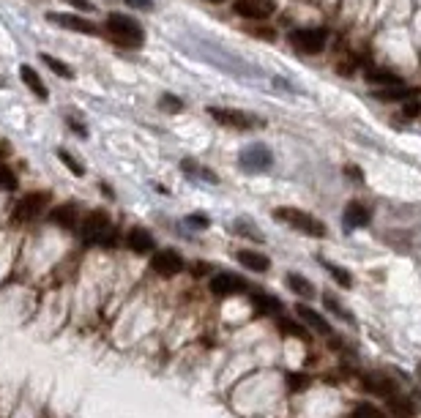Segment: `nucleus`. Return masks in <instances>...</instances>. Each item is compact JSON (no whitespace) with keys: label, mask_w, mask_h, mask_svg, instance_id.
Returning a JSON list of instances; mask_svg holds the SVG:
<instances>
[{"label":"nucleus","mask_w":421,"mask_h":418,"mask_svg":"<svg viewBox=\"0 0 421 418\" xmlns=\"http://www.w3.org/2000/svg\"><path fill=\"white\" fill-rule=\"evenodd\" d=\"M79 232H82V241L88 246H107V249L118 246V232H115V227H112V221L104 210H90L79 221Z\"/></svg>","instance_id":"f257e3e1"},{"label":"nucleus","mask_w":421,"mask_h":418,"mask_svg":"<svg viewBox=\"0 0 421 418\" xmlns=\"http://www.w3.org/2000/svg\"><path fill=\"white\" fill-rule=\"evenodd\" d=\"M104 30L110 33L112 41H118L121 47H140L142 44V28L137 19L126 17V14H110L104 22Z\"/></svg>","instance_id":"f03ea898"},{"label":"nucleus","mask_w":421,"mask_h":418,"mask_svg":"<svg viewBox=\"0 0 421 418\" xmlns=\"http://www.w3.org/2000/svg\"><path fill=\"white\" fill-rule=\"evenodd\" d=\"M274 219H280L284 224H290L293 230H301V232H306V235H312V238H323V235H326V224H323V221H317L315 216H309V213H304V210H298V208L274 210Z\"/></svg>","instance_id":"7ed1b4c3"},{"label":"nucleus","mask_w":421,"mask_h":418,"mask_svg":"<svg viewBox=\"0 0 421 418\" xmlns=\"http://www.w3.org/2000/svg\"><path fill=\"white\" fill-rule=\"evenodd\" d=\"M271 161H274V156L263 142H252L238 153V164L244 172H266V170H271Z\"/></svg>","instance_id":"20e7f679"},{"label":"nucleus","mask_w":421,"mask_h":418,"mask_svg":"<svg viewBox=\"0 0 421 418\" xmlns=\"http://www.w3.org/2000/svg\"><path fill=\"white\" fill-rule=\"evenodd\" d=\"M326 41H329V33L323 28H301L290 33V44L304 55H317L326 47Z\"/></svg>","instance_id":"39448f33"},{"label":"nucleus","mask_w":421,"mask_h":418,"mask_svg":"<svg viewBox=\"0 0 421 418\" xmlns=\"http://www.w3.org/2000/svg\"><path fill=\"white\" fill-rule=\"evenodd\" d=\"M47 22H52L58 28H66L71 33H85V36H96L101 30L96 22H90V19L79 17V14H66V11H50L47 14Z\"/></svg>","instance_id":"423d86ee"},{"label":"nucleus","mask_w":421,"mask_h":418,"mask_svg":"<svg viewBox=\"0 0 421 418\" xmlns=\"http://www.w3.org/2000/svg\"><path fill=\"white\" fill-rule=\"evenodd\" d=\"M150 268L159 274V277H178L184 271V257L175 252V249H159L153 252L150 257Z\"/></svg>","instance_id":"0eeeda50"},{"label":"nucleus","mask_w":421,"mask_h":418,"mask_svg":"<svg viewBox=\"0 0 421 418\" xmlns=\"http://www.w3.org/2000/svg\"><path fill=\"white\" fill-rule=\"evenodd\" d=\"M50 203V195L47 192H33V195H28V197H22L19 200V206L14 208V221H30V219H36L44 206Z\"/></svg>","instance_id":"6e6552de"},{"label":"nucleus","mask_w":421,"mask_h":418,"mask_svg":"<svg viewBox=\"0 0 421 418\" xmlns=\"http://www.w3.org/2000/svg\"><path fill=\"white\" fill-rule=\"evenodd\" d=\"M208 115L213 121H219L222 126H233V129H252L257 126V121L241 110H224V107H208Z\"/></svg>","instance_id":"1a4fd4ad"},{"label":"nucleus","mask_w":421,"mask_h":418,"mask_svg":"<svg viewBox=\"0 0 421 418\" xmlns=\"http://www.w3.org/2000/svg\"><path fill=\"white\" fill-rule=\"evenodd\" d=\"M233 11L244 19H268L274 14V3L271 0H235Z\"/></svg>","instance_id":"9d476101"},{"label":"nucleus","mask_w":421,"mask_h":418,"mask_svg":"<svg viewBox=\"0 0 421 418\" xmlns=\"http://www.w3.org/2000/svg\"><path fill=\"white\" fill-rule=\"evenodd\" d=\"M208 287L216 298H227V295H238L241 290H246V281L233 274H216V277H210Z\"/></svg>","instance_id":"9b49d317"},{"label":"nucleus","mask_w":421,"mask_h":418,"mask_svg":"<svg viewBox=\"0 0 421 418\" xmlns=\"http://www.w3.org/2000/svg\"><path fill=\"white\" fill-rule=\"evenodd\" d=\"M364 388H366L369 394H375V397H383V399H389V397L397 394V383H394L391 377L380 375V372H369V375L364 377Z\"/></svg>","instance_id":"f8f14e48"},{"label":"nucleus","mask_w":421,"mask_h":418,"mask_svg":"<svg viewBox=\"0 0 421 418\" xmlns=\"http://www.w3.org/2000/svg\"><path fill=\"white\" fill-rule=\"evenodd\" d=\"M126 246H129L135 255H153L156 241H153L150 232H145V230H140V227H135V230H129V235H126Z\"/></svg>","instance_id":"ddd939ff"},{"label":"nucleus","mask_w":421,"mask_h":418,"mask_svg":"<svg viewBox=\"0 0 421 418\" xmlns=\"http://www.w3.org/2000/svg\"><path fill=\"white\" fill-rule=\"evenodd\" d=\"M295 315H298V320H304L306 326H312L317 334H326V337L334 334L331 326H329V320H326L323 315H317L315 309H309V306H304V303H295Z\"/></svg>","instance_id":"4468645a"},{"label":"nucleus","mask_w":421,"mask_h":418,"mask_svg":"<svg viewBox=\"0 0 421 418\" xmlns=\"http://www.w3.org/2000/svg\"><path fill=\"white\" fill-rule=\"evenodd\" d=\"M238 263H241L246 271H257V274H263V271L271 268V260H268L266 255L255 252V249H241V252H238Z\"/></svg>","instance_id":"2eb2a0df"},{"label":"nucleus","mask_w":421,"mask_h":418,"mask_svg":"<svg viewBox=\"0 0 421 418\" xmlns=\"http://www.w3.org/2000/svg\"><path fill=\"white\" fill-rule=\"evenodd\" d=\"M249 301L255 303V309H257L260 315H280L282 312L280 298H274V295H268V292H263V290H252V292H249Z\"/></svg>","instance_id":"dca6fc26"},{"label":"nucleus","mask_w":421,"mask_h":418,"mask_svg":"<svg viewBox=\"0 0 421 418\" xmlns=\"http://www.w3.org/2000/svg\"><path fill=\"white\" fill-rule=\"evenodd\" d=\"M50 221L58 224V227H63V230H74L77 221H79V216H77V208L71 203H66V206H55V208L50 210Z\"/></svg>","instance_id":"f3484780"},{"label":"nucleus","mask_w":421,"mask_h":418,"mask_svg":"<svg viewBox=\"0 0 421 418\" xmlns=\"http://www.w3.org/2000/svg\"><path fill=\"white\" fill-rule=\"evenodd\" d=\"M369 219H372V213H369V208H366L364 203H351V206L345 208V213H342V221H345L351 230L369 224Z\"/></svg>","instance_id":"a211bd4d"},{"label":"nucleus","mask_w":421,"mask_h":418,"mask_svg":"<svg viewBox=\"0 0 421 418\" xmlns=\"http://www.w3.org/2000/svg\"><path fill=\"white\" fill-rule=\"evenodd\" d=\"M19 77H22V82L30 88V93H36V96H39V101H47V99H50L47 85L41 82V77L36 74V69H30V66H19Z\"/></svg>","instance_id":"6ab92c4d"},{"label":"nucleus","mask_w":421,"mask_h":418,"mask_svg":"<svg viewBox=\"0 0 421 418\" xmlns=\"http://www.w3.org/2000/svg\"><path fill=\"white\" fill-rule=\"evenodd\" d=\"M419 90L416 88H400V85H386L380 90H375L372 96L380 99V101H400V99H413Z\"/></svg>","instance_id":"aec40b11"},{"label":"nucleus","mask_w":421,"mask_h":418,"mask_svg":"<svg viewBox=\"0 0 421 418\" xmlns=\"http://www.w3.org/2000/svg\"><path fill=\"white\" fill-rule=\"evenodd\" d=\"M287 287L293 290V292H298L301 298H315L317 292H315V284L309 281V279L298 277V274H290L287 277Z\"/></svg>","instance_id":"412c9836"},{"label":"nucleus","mask_w":421,"mask_h":418,"mask_svg":"<svg viewBox=\"0 0 421 418\" xmlns=\"http://www.w3.org/2000/svg\"><path fill=\"white\" fill-rule=\"evenodd\" d=\"M386 405H389V410H391L394 416H400V418H405V416H411V413H413V405H411L408 399H402L400 394L389 397V399H386Z\"/></svg>","instance_id":"4be33fe9"},{"label":"nucleus","mask_w":421,"mask_h":418,"mask_svg":"<svg viewBox=\"0 0 421 418\" xmlns=\"http://www.w3.org/2000/svg\"><path fill=\"white\" fill-rule=\"evenodd\" d=\"M41 61H44L47 69L55 71L58 77H63V79H74V71H71L69 63H63V61H58V58H52V55H41Z\"/></svg>","instance_id":"5701e85b"},{"label":"nucleus","mask_w":421,"mask_h":418,"mask_svg":"<svg viewBox=\"0 0 421 418\" xmlns=\"http://www.w3.org/2000/svg\"><path fill=\"white\" fill-rule=\"evenodd\" d=\"M280 328L284 337H290V339H309L306 337V331H304V326H298V323H293V320H287V317H280Z\"/></svg>","instance_id":"b1692460"},{"label":"nucleus","mask_w":421,"mask_h":418,"mask_svg":"<svg viewBox=\"0 0 421 418\" xmlns=\"http://www.w3.org/2000/svg\"><path fill=\"white\" fill-rule=\"evenodd\" d=\"M369 82H380V85H400V77L391 74V71H383V69H372L366 74Z\"/></svg>","instance_id":"393cba45"},{"label":"nucleus","mask_w":421,"mask_h":418,"mask_svg":"<svg viewBox=\"0 0 421 418\" xmlns=\"http://www.w3.org/2000/svg\"><path fill=\"white\" fill-rule=\"evenodd\" d=\"M323 303H326V309H331L337 317H342V320H348V323H353V315L334 298V295H323Z\"/></svg>","instance_id":"a878e982"},{"label":"nucleus","mask_w":421,"mask_h":418,"mask_svg":"<svg viewBox=\"0 0 421 418\" xmlns=\"http://www.w3.org/2000/svg\"><path fill=\"white\" fill-rule=\"evenodd\" d=\"M14 189H17V175L6 164H0V192H14Z\"/></svg>","instance_id":"bb28decb"},{"label":"nucleus","mask_w":421,"mask_h":418,"mask_svg":"<svg viewBox=\"0 0 421 418\" xmlns=\"http://www.w3.org/2000/svg\"><path fill=\"white\" fill-rule=\"evenodd\" d=\"M58 159H61V161H63V164L69 167L74 175H82V172H85V170H82V164H79V161H77V159L71 156L66 148H58Z\"/></svg>","instance_id":"cd10ccee"},{"label":"nucleus","mask_w":421,"mask_h":418,"mask_svg":"<svg viewBox=\"0 0 421 418\" xmlns=\"http://www.w3.org/2000/svg\"><path fill=\"white\" fill-rule=\"evenodd\" d=\"M323 266H326V268H329V271H331V277L337 279V281H340V284H342V287H351V284H353L351 274H348V271H345V268H340V266H331V263H323Z\"/></svg>","instance_id":"c85d7f7f"},{"label":"nucleus","mask_w":421,"mask_h":418,"mask_svg":"<svg viewBox=\"0 0 421 418\" xmlns=\"http://www.w3.org/2000/svg\"><path fill=\"white\" fill-rule=\"evenodd\" d=\"M230 230H233V232H238V235H246V238L263 241V232H257V230H249V224H244V221H235V224H233Z\"/></svg>","instance_id":"c756f323"},{"label":"nucleus","mask_w":421,"mask_h":418,"mask_svg":"<svg viewBox=\"0 0 421 418\" xmlns=\"http://www.w3.org/2000/svg\"><path fill=\"white\" fill-rule=\"evenodd\" d=\"M159 107H161V110H170V112H178L184 104H181V99H175L173 93H164L161 101H159Z\"/></svg>","instance_id":"7c9ffc66"},{"label":"nucleus","mask_w":421,"mask_h":418,"mask_svg":"<svg viewBox=\"0 0 421 418\" xmlns=\"http://www.w3.org/2000/svg\"><path fill=\"white\" fill-rule=\"evenodd\" d=\"M351 418H383V413L378 408H372V405H361V408L353 410Z\"/></svg>","instance_id":"2f4dec72"},{"label":"nucleus","mask_w":421,"mask_h":418,"mask_svg":"<svg viewBox=\"0 0 421 418\" xmlns=\"http://www.w3.org/2000/svg\"><path fill=\"white\" fill-rule=\"evenodd\" d=\"M421 112V104L416 99H408V104H405V110H402V118H408V121H413V118H419Z\"/></svg>","instance_id":"473e14b6"},{"label":"nucleus","mask_w":421,"mask_h":418,"mask_svg":"<svg viewBox=\"0 0 421 418\" xmlns=\"http://www.w3.org/2000/svg\"><path fill=\"white\" fill-rule=\"evenodd\" d=\"M309 386V377L306 375H290V388L293 391H304Z\"/></svg>","instance_id":"72a5a7b5"},{"label":"nucleus","mask_w":421,"mask_h":418,"mask_svg":"<svg viewBox=\"0 0 421 418\" xmlns=\"http://www.w3.org/2000/svg\"><path fill=\"white\" fill-rule=\"evenodd\" d=\"M69 6H74V8H79V11H93V3L90 0H66Z\"/></svg>","instance_id":"f704fd0d"},{"label":"nucleus","mask_w":421,"mask_h":418,"mask_svg":"<svg viewBox=\"0 0 421 418\" xmlns=\"http://www.w3.org/2000/svg\"><path fill=\"white\" fill-rule=\"evenodd\" d=\"M126 6H132V8H153V0H126Z\"/></svg>","instance_id":"c9c22d12"},{"label":"nucleus","mask_w":421,"mask_h":418,"mask_svg":"<svg viewBox=\"0 0 421 418\" xmlns=\"http://www.w3.org/2000/svg\"><path fill=\"white\" fill-rule=\"evenodd\" d=\"M189 224H197V227L203 230V227H208V219H206V216H200V213H195V216H189Z\"/></svg>","instance_id":"e433bc0d"},{"label":"nucleus","mask_w":421,"mask_h":418,"mask_svg":"<svg viewBox=\"0 0 421 418\" xmlns=\"http://www.w3.org/2000/svg\"><path fill=\"white\" fill-rule=\"evenodd\" d=\"M71 123V129H74V132H79V135H82V137H85V135H88V129H85V126H82V123H77V121H69Z\"/></svg>","instance_id":"4c0bfd02"},{"label":"nucleus","mask_w":421,"mask_h":418,"mask_svg":"<svg viewBox=\"0 0 421 418\" xmlns=\"http://www.w3.org/2000/svg\"><path fill=\"white\" fill-rule=\"evenodd\" d=\"M348 175H353V178H355V181H364V175H361V172H358V170H355V167H348Z\"/></svg>","instance_id":"58836bf2"},{"label":"nucleus","mask_w":421,"mask_h":418,"mask_svg":"<svg viewBox=\"0 0 421 418\" xmlns=\"http://www.w3.org/2000/svg\"><path fill=\"white\" fill-rule=\"evenodd\" d=\"M416 375H419V380H421V364H419V369H416Z\"/></svg>","instance_id":"ea45409f"},{"label":"nucleus","mask_w":421,"mask_h":418,"mask_svg":"<svg viewBox=\"0 0 421 418\" xmlns=\"http://www.w3.org/2000/svg\"><path fill=\"white\" fill-rule=\"evenodd\" d=\"M210 3H224V0H210Z\"/></svg>","instance_id":"a19ab883"},{"label":"nucleus","mask_w":421,"mask_h":418,"mask_svg":"<svg viewBox=\"0 0 421 418\" xmlns=\"http://www.w3.org/2000/svg\"><path fill=\"white\" fill-rule=\"evenodd\" d=\"M0 156H3V150H0Z\"/></svg>","instance_id":"79ce46f5"}]
</instances>
